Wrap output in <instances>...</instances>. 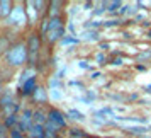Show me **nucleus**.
I'll return each instance as SVG.
<instances>
[{
    "instance_id": "1",
    "label": "nucleus",
    "mask_w": 151,
    "mask_h": 138,
    "mask_svg": "<svg viewBox=\"0 0 151 138\" xmlns=\"http://www.w3.org/2000/svg\"><path fill=\"white\" fill-rule=\"evenodd\" d=\"M29 53H27V44L26 41H19L12 44L9 51L5 53V62L9 67H21L24 63H27Z\"/></svg>"
},
{
    "instance_id": "2",
    "label": "nucleus",
    "mask_w": 151,
    "mask_h": 138,
    "mask_svg": "<svg viewBox=\"0 0 151 138\" xmlns=\"http://www.w3.org/2000/svg\"><path fill=\"white\" fill-rule=\"evenodd\" d=\"M46 36H48L49 43H56L65 38V22H63L61 15L49 19V29H48V34Z\"/></svg>"
},
{
    "instance_id": "3",
    "label": "nucleus",
    "mask_w": 151,
    "mask_h": 138,
    "mask_svg": "<svg viewBox=\"0 0 151 138\" xmlns=\"http://www.w3.org/2000/svg\"><path fill=\"white\" fill-rule=\"evenodd\" d=\"M26 44H27V53H29L27 63L34 65L36 63V55H37L39 49H41V36L36 34V33H32V34L26 39Z\"/></svg>"
},
{
    "instance_id": "4",
    "label": "nucleus",
    "mask_w": 151,
    "mask_h": 138,
    "mask_svg": "<svg viewBox=\"0 0 151 138\" xmlns=\"http://www.w3.org/2000/svg\"><path fill=\"white\" fill-rule=\"evenodd\" d=\"M9 21H12L10 24L12 26H24L27 22V15H26V9H22L21 5L19 7L12 9V14L9 15Z\"/></svg>"
},
{
    "instance_id": "5",
    "label": "nucleus",
    "mask_w": 151,
    "mask_h": 138,
    "mask_svg": "<svg viewBox=\"0 0 151 138\" xmlns=\"http://www.w3.org/2000/svg\"><path fill=\"white\" fill-rule=\"evenodd\" d=\"M36 89H37V78H36V75H31L27 80H24V84H22L21 96H32L36 92Z\"/></svg>"
},
{
    "instance_id": "6",
    "label": "nucleus",
    "mask_w": 151,
    "mask_h": 138,
    "mask_svg": "<svg viewBox=\"0 0 151 138\" xmlns=\"http://www.w3.org/2000/svg\"><path fill=\"white\" fill-rule=\"evenodd\" d=\"M48 121H51L53 124H56L58 128H65V126H66V119H65V116H63V113L58 111V109H55V107L48 111Z\"/></svg>"
},
{
    "instance_id": "7",
    "label": "nucleus",
    "mask_w": 151,
    "mask_h": 138,
    "mask_svg": "<svg viewBox=\"0 0 151 138\" xmlns=\"http://www.w3.org/2000/svg\"><path fill=\"white\" fill-rule=\"evenodd\" d=\"M24 7H27L26 9V15H27V21L31 22V24H36V21L41 19V15H39V12H37V9H34V2H26Z\"/></svg>"
},
{
    "instance_id": "8",
    "label": "nucleus",
    "mask_w": 151,
    "mask_h": 138,
    "mask_svg": "<svg viewBox=\"0 0 151 138\" xmlns=\"http://www.w3.org/2000/svg\"><path fill=\"white\" fill-rule=\"evenodd\" d=\"M32 121H34V124H41V126H44V124L48 123V113H46L44 109L34 111V114H32Z\"/></svg>"
},
{
    "instance_id": "9",
    "label": "nucleus",
    "mask_w": 151,
    "mask_h": 138,
    "mask_svg": "<svg viewBox=\"0 0 151 138\" xmlns=\"http://www.w3.org/2000/svg\"><path fill=\"white\" fill-rule=\"evenodd\" d=\"M27 135L29 138H46V131H44V126H41V124H32Z\"/></svg>"
},
{
    "instance_id": "10",
    "label": "nucleus",
    "mask_w": 151,
    "mask_h": 138,
    "mask_svg": "<svg viewBox=\"0 0 151 138\" xmlns=\"http://www.w3.org/2000/svg\"><path fill=\"white\" fill-rule=\"evenodd\" d=\"M32 99H34L36 102H39V104H46V102H48V94H46V89H44V87H37L36 92L32 94Z\"/></svg>"
},
{
    "instance_id": "11",
    "label": "nucleus",
    "mask_w": 151,
    "mask_h": 138,
    "mask_svg": "<svg viewBox=\"0 0 151 138\" xmlns=\"http://www.w3.org/2000/svg\"><path fill=\"white\" fill-rule=\"evenodd\" d=\"M12 9H14V4L9 2V0H2L0 2V15L2 17H9L12 14Z\"/></svg>"
},
{
    "instance_id": "12",
    "label": "nucleus",
    "mask_w": 151,
    "mask_h": 138,
    "mask_svg": "<svg viewBox=\"0 0 151 138\" xmlns=\"http://www.w3.org/2000/svg\"><path fill=\"white\" fill-rule=\"evenodd\" d=\"M58 126L56 124H53L51 121H48V123L44 124V131H46V138H56L58 137Z\"/></svg>"
},
{
    "instance_id": "13",
    "label": "nucleus",
    "mask_w": 151,
    "mask_h": 138,
    "mask_svg": "<svg viewBox=\"0 0 151 138\" xmlns=\"http://www.w3.org/2000/svg\"><path fill=\"white\" fill-rule=\"evenodd\" d=\"M19 124V116L17 114H10V116L5 118V121H4V126L7 128V130H12V126H17Z\"/></svg>"
},
{
    "instance_id": "14",
    "label": "nucleus",
    "mask_w": 151,
    "mask_h": 138,
    "mask_svg": "<svg viewBox=\"0 0 151 138\" xmlns=\"http://www.w3.org/2000/svg\"><path fill=\"white\" fill-rule=\"evenodd\" d=\"M68 137L70 138H87V133L83 130H78V128H71L68 131Z\"/></svg>"
},
{
    "instance_id": "15",
    "label": "nucleus",
    "mask_w": 151,
    "mask_h": 138,
    "mask_svg": "<svg viewBox=\"0 0 151 138\" xmlns=\"http://www.w3.org/2000/svg\"><path fill=\"white\" fill-rule=\"evenodd\" d=\"M66 114H68L71 119H75V121H83V119H85V114L80 113V111H76V109H70Z\"/></svg>"
},
{
    "instance_id": "16",
    "label": "nucleus",
    "mask_w": 151,
    "mask_h": 138,
    "mask_svg": "<svg viewBox=\"0 0 151 138\" xmlns=\"http://www.w3.org/2000/svg\"><path fill=\"white\" fill-rule=\"evenodd\" d=\"M9 48H10V43L5 36H0V55H4V53H7Z\"/></svg>"
},
{
    "instance_id": "17",
    "label": "nucleus",
    "mask_w": 151,
    "mask_h": 138,
    "mask_svg": "<svg viewBox=\"0 0 151 138\" xmlns=\"http://www.w3.org/2000/svg\"><path fill=\"white\" fill-rule=\"evenodd\" d=\"M9 138H24V133L15 126V128H12V130H9Z\"/></svg>"
},
{
    "instance_id": "18",
    "label": "nucleus",
    "mask_w": 151,
    "mask_h": 138,
    "mask_svg": "<svg viewBox=\"0 0 151 138\" xmlns=\"http://www.w3.org/2000/svg\"><path fill=\"white\" fill-rule=\"evenodd\" d=\"M116 9H122V4L121 2H107V10L109 12H114Z\"/></svg>"
},
{
    "instance_id": "19",
    "label": "nucleus",
    "mask_w": 151,
    "mask_h": 138,
    "mask_svg": "<svg viewBox=\"0 0 151 138\" xmlns=\"http://www.w3.org/2000/svg\"><path fill=\"white\" fill-rule=\"evenodd\" d=\"M126 131H129V133H132V135H141V133L146 131V128H134V126H131V128H127Z\"/></svg>"
},
{
    "instance_id": "20",
    "label": "nucleus",
    "mask_w": 151,
    "mask_h": 138,
    "mask_svg": "<svg viewBox=\"0 0 151 138\" xmlns=\"http://www.w3.org/2000/svg\"><path fill=\"white\" fill-rule=\"evenodd\" d=\"M104 22H100V21H88L87 24H85V28L87 29H90V28H99V26H102Z\"/></svg>"
},
{
    "instance_id": "21",
    "label": "nucleus",
    "mask_w": 151,
    "mask_h": 138,
    "mask_svg": "<svg viewBox=\"0 0 151 138\" xmlns=\"http://www.w3.org/2000/svg\"><path fill=\"white\" fill-rule=\"evenodd\" d=\"M63 44H73V43H78V39H75V38H70V36H65L61 39Z\"/></svg>"
},
{
    "instance_id": "22",
    "label": "nucleus",
    "mask_w": 151,
    "mask_h": 138,
    "mask_svg": "<svg viewBox=\"0 0 151 138\" xmlns=\"http://www.w3.org/2000/svg\"><path fill=\"white\" fill-rule=\"evenodd\" d=\"M85 34H87V39H88V41H92V39H99V33H97V31H93V33H92V31H88V33H85Z\"/></svg>"
},
{
    "instance_id": "23",
    "label": "nucleus",
    "mask_w": 151,
    "mask_h": 138,
    "mask_svg": "<svg viewBox=\"0 0 151 138\" xmlns=\"http://www.w3.org/2000/svg\"><path fill=\"white\" fill-rule=\"evenodd\" d=\"M9 137V131L4 124H0V138H7Z\"/></svg>"
},
{
    "instance_id": "24",
    "label": "nucleus",
    "mask_w": 151,
    "mask_h": 138,
    "mask_svg": "<svg viewBox=\"0 0 151 138\" xmlns=\"http://www.w3.org/2000/svg\"><path fill=\"white\" fill-rule=\"evenodd\" d=\"M119 24V21H107V22H104L102 26H105V28H112V26H117Z\"/></svg>"
},
{
    "instance_id": "25",
    "label": "nucleus",
    "mask_w": 151,
    "mask_h": 138,
    "mask_svg": "<svg viewBox=\"0 0 151 138\" xmlns=\"http://www.w3.org/2000/svg\"><path fill=\"white\" fill-rule=\"evenodd\" d=\"M78 67H82V68H88V65H87V62H80V63H78Z\"/></svg>"
},
{
    "instance_id": "26",
    "label": "nucleus",
    "mask_w": 151,
    "mask_h": 138,
    "mask_svg": "<svg viewBox=\"0 0 151 138\" xmlns=\"http://www.w3.org/2000/svg\"><path fill=\"white\" fill-rule=\"evenodd\" d=\"M97 77H100V73H99V72H95V73H92V78H97Z\"/></svg>"
},
{
    "instance_id": "27",
    "label": "nucleus",
    "mask_w": 151,
    "mask_h": 138,
    "mask_svg": "<svg viewBox=\"0 0 151 138\" xmlns=\"http://www.w3.org/2000/svg\"><path fill=\"white\" fill-rule=\"evenodd\" d=\"M2 87H4V84H0V97H2Z\"/></svg>"
},
{
    "instance_id": "28",
    "label": "nucleus",
    "mask_w": 151,
    "mask_h": 138,
    "mask_svg": "<svg viewBox=\"0 0 151 138\" xmlns=\"http://www.w3.org/2000/svg\"><path fill=\"white\" fill-rule=\"evenodd\" d=\"M150 38H151V31H150Z\"/></svg>"
},
{
    "instance_id": "29",
    "label": "nucleus",
    "mask_w": 151,
    "mask_h": 138,
    "mask_svg": "<svg viewBox=\"0 0 151 138\" xmlns=\"http://www.w3.org/2000/svg\"><path fill=\"white\" fill-rule=\"evenodd\" d=\"M150 130H151V126H150Z\"/></svg>"
}]
</instances>
